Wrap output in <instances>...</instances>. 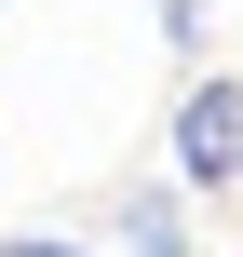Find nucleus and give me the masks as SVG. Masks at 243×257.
<instances>
[{"mask_svg":"<svg viewBox=\"0 0 243 257\" xmlns=\"http://www.w3.org/2000/svg\"><path fill=\"white\" fill-rule=\"evenodd\" d=\"M0 257H81V244H68V230H14Z\"/></svg>","mask_w":243,"mask_h":257,"instance_id":"obj_3","label":"nucleus"},{"mask_svg":"<svg viewBox=\"0 0 243 257\" xmlns=\"http://www.w3.org/2000/svg\"><path fill=\"white\" fill-rule=\"evenodd\" d=\"M122 257H189V203L176 190H122Z\"/></svg>","mask_w":243,"mask_h":257,"instance_id":"obj_2","label":"nucleus"},{"mask_svg":"<svg viewBox=\"0 0 243 257\" xmlns=\"http://www.w3.org/2000/svg\"><path fill=\"white\" fill-rule=\"evenodd\" d=\"M176 190H243V81L176 95Z\"/></svg>","mask_w":243,"mask_h":257,"instance_id":"obj_1","label":"nucleus"}]
</instances>
